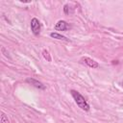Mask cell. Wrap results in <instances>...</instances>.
<instances>
[{"mask_svg":"<svg viewBox=\"0 0 123 123\" xmlns=\"http://www.w3.org/2000/svg\"><path fill=\"white\" fill-rule=\"evenodd\" d=\"M70 93H71L72 97L74 98L76 104L79 106V108H81V109H82L83 111H87L89 110V108H90L89 105L87 104V102L86 101L85 97H84L80 92H78L77 90L72 89V90L70 91Z\"/></svg>","mask_w":123,"mask_h":123,"instance_id":"6da1fadb","label":"cell"},{"mask_svg":"<svg viewBox=\"0 0 123 123\" xmlns=\"http://www.w3.org/2000/svg\"><path fill=\"white\" fill-rule=\"evenodd\" d=\"M31 30L35 36H38L40 33V22L36 17L31 20Z\"/></svg>","mask_w":123,"mask_h":123,"instance_id":"7a4b0ae2","label":"cell"},{"mask_svg":"<svg viewBox=\"0 0 123 123\" xmlns=\"http://www.w3.org/2000/svg\"><path fill=\"white\" fill-rule=\"evenodd\" d=\"M81 62L85 63L86 65L91 67V68H98L99 67V64L97 62H95L94 60L90 59V58H87V57H83L81 59Z\"/></svg>","mask_w":123,"mask_h":123,"instance_id":"3957f363","label":"cell"},{"mask_svg":"<svg viewBox=\"0 0 123 123\" xmlns=\"http://www.w3.org/2000/svg\"><path fill=\"white\" fill-rule=\"evenodd\" d=\"M70 26L64 20H59L55 25V30L57 31H65V30H68Z\"/></svg>","mask_w":123,"mask_h":123,"instance_id":"277c9868","label":"cell"},{"mask_svg":"<svg viewBox=\"0 0 123 123\" xmlns=\"http://www.w3.org/2000/svg\"><path fill=\"white\" fill-rule=\"evenodd\" d=\"M26 83H28V84L34 86L35 87H37V88H38V89H45V86H44L41 82H38V81L36 80V79L28 78V79L26 80Z\"/></svg>","mask_w":123,"mask_h":123,"instance_id":"5b68a950","label":"cell"},{"mask_svg":"<svg viewBox=\"0 0 123 123\" xmlns=\"http://www.w3.org/2000/svg\"><path fill=\"white\" fill-rule=\"evenodd\" d=\"M50 37H54V38H56V39H61V40H68L67 38H66V37H64V36H62V35H61V34H59V33H51L50 34Z\"/></svg>","mask_w":123,"mask_h":123,"instance_id":"8992f818","label":"cell"},{"mask_svg":"<svg viewBox=\"0 0 123 123\" xmlns=\"http://www.w3.org/2000/svg\"><path fill=\"white\" fill-rule=\"evenodd\" d=\"M1 123H10V121L8 119V116L4 112L1 113Z\"/></svg>","mask_w":123,"mask_h":123,"instance_id":"52a82bcc","label":"cell"},{"mask_svg":"<svg viewBox=\"0 0 123 123\" xmlns=\"http://www.w3.org/2000/svg\"><path fill=\"white\" fill-rule=\"evenodd\" d=\"M42 54H43V57H44V59H46L48 62H50V61H51L50 55H49V53H48V51H47V50H43V51H42Z\"/></svg>","mask_w":123,"mask_h":123,"instance_id":"ba28073f","label":"cell"},{"mask_svg":"<svg viewBox=\"0 0 123 123\" xmlns=\"http://www.w3.org/2000/svg\"><path fill=\"white\" fill-rule=\"evenodd\" d=\"M68 5H64V7H63V11H64V13H66V14H68L69 13V11H68Z\"/></svg>","mask_w":123,"mask_h":123,"instance_id":"9c48e42d","label":"cell"},{"mask_svg":"<svg viewBox=\"0 0 123 123\" xmlns=\"http://www.w3.org/2000/svg\"><path fill=\"white\" fill-rule=\"evenodd\" d=\"M122 86H123V81H122Z\"/></svg>","mask_w":123,"mask_h":123,"instance_id":"30bf717a","label":"cell"}]
</instances>
